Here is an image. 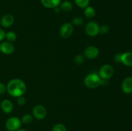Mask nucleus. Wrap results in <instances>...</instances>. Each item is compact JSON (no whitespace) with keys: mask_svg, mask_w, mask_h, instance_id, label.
Wrapping results in <instances>:
<instances>
[{"mask_svg":"<svg viewBox=\"0 0 132 131\" xmlns=\"http://www.w3.org/2000/svg\"><path fill=\"white\" fill-rule=\"evenodd\" d=\"M6 91L10 96L13 97L21 96L27 91V86L23 80L18 78L12 79L8 83Z\"/></svg>","mask_w":132,"mask_h":131,"instance_id":"nucleus-1","label":"nucleus"},{"mask_svg":"<svg viewBox=\"0 0 132 131\" xmlns=\"http://www.w3.org/2000/svg\"><path fill=\"white\" fill-rule=\"evenodd\" d=\"M102 79L99 74L96 73H90L88 74L84 80L85 85L87 87L90 89H94L99 87L101 84Z\"/></svg>","mask_w":132,"mask_h":131,"instance_id":"nucleus-2","label":"nucleus"},{"mask_svg":"<svg viewBox=\"0 0 132 131\" xmlns=\"http://www.w3.org/2000/svg\"><path fill=\"white\" fill-rule=\"evenodd\" d=\"M21 121L18 117H11L6 121L5 127L9 131H17L21 126Z\"/></svg>","mask_w":132,"mask_h":131,"instance_id":"nucleus-3","label":"nucleus"},{"mask_svg":"<svg viewBox=\"0 0 132 131\" xmlns=\"http://www.w3.org/2000/svg\"><path fill=\"white\" fill-rule=\"evenodd\" d=\"M114 70L113 67L110 64H104L100 68L99 76L102 80H108L113 76Z\"/></svg>","mask_w":132,"mask_h":131,"instance_id":"nucleus-4","label":"nucleus"},{"mask_svg":"<svg viewBox=\"0 0 132 131\" xmlns=\"http://www.w3.org/2000/svg\"><path fill=\"white\" fill-rule=\"evenodd\" d=\"M85 32L88 35L95 37L99 33V26L94 21H90L85 26Z\"/></svg>","mask_w":132,"mask_h":131,"instance_id":"nucleus-5","label":"nucleus"},{"mask_svg":"<svg viewBox=\"0 0 132 131\" xmlns=\"http://www.w3.org/2000/svg\"><path fill=\"white\" fill-rule=\"evenodd\" d=\"M73 32V27L72 24L69 23H66L61 27L59 33L60 35L63 38H68L72 35Z\"/></svg>","mask_w":132,"mask_h":131,"instance_id":"nucleus-6","label":"nucleus"},{"mask_svg":"<svg viewBox=\"0 0 132 131\" xmlns=\"http://www.w3.org/2000/svg\"><path fill=\"white\" fill-rule=\"evenodd\" d=\"M99 55V49L94 46H88L84 51V56L88 59H94Z\"/></svg>","mask_w":132,"mask_h":131,"instance_id":"nucleus-7","label":"nucleus"},{"mask_svg":"<svg viewBox=\"0 0 132 131\" xmlns=\"http://www.w3.org/2000/svg\"><path fill=\"white\" fill-rule=\"evenodd\" d=\"M33 116L37 119H43L46 115V110L45 107L41 105H37L33 109Z\"/></svg>","mask_w":132,"mask_h":131,"instance_id":"nucleus-8","label":"nucleus"},{"mask_svg":"<svg viewBox=\"0 0 132 131\" xmlns=\"http://www.w3.org/2000/svg\"><path fill=\"white\" fill-rule=\"evenodd\" d=\"M15 48L12 42L4 41L0 44V51L5 55H10L14 51Z\"/></svg>","mask_w":132,"mask_h":131,"instance_id":"nucleus-9","label":"nucleus"},{"mask_svg":"<svg viewBox=\"0 0 132 131\" xmlns=\"http://www.w3.org/2000/svg\"><path fill=\"white\" fill-rule=\"evenodd\" d=\"M14 22V17L11 14H6L1 17L0 23L1 26L5 28H9L13 24Z\"/></svg>","mask_w":132,"mask_h":131,"instance_id":"nucleus-10","label":"nucleus"},{"mask_svg":"<svg viewBox=\"0 0 132 131\" xmlns=\"http://www.w3.org/2000/svg\"><path fill=\"white\" fill-rule=\"evenodd\" d=\"M122 89L126 94L132 93V77H127L122 83Z\"/></svg>","mask_w":132,"mask_h":131,"instance_id":"nucleus-11","label":"nucleus"},{"mask_svg":"<svg viewBox=\"0 0 132 131\" xmlns=\"http://www.w3.org/2000/svg\"><path fill=\"white\" fill-rule=\"evenodd\" d=\"M1 108L5 113L9 114L13 110V104L10 100L8 99L3 100L1 103Z\"/></svg>","mask_w":132,"mask_h":131,"instance_id":"nucleus-12","label":"nucleus"},{"mask_svg":"<svg viewBox=\"0 0 132 131\" xmlns=\"http://www.w3.org/2000/svg\"><path fill=\"white\" fill-rule=\"evenodd\" d=\"M41 1L42 5L47 8H54L61 4V0H41Z\"/></svg>","mask_w":132,"mask_h":131,"instance_id":"nucleus-13","label":"nucleus"},{"mask_svg":"<svg viewBox=\"0 0 132 131\" xmlns=\"http://www.w3.org/2000/svg\"><path fill=\"white\" fill-rule=\"evenodd\" d=\"M121 62L126 66H132V52H125L122 53Z\"/></svg>","mask_w":132,"mask_h":131,"instance_id":"nucleus-14","label":"nucleus"},{"mask_svg":"<svg viewBox=\"0 0 132 131\" xmlns=\"http://www.w3.org/2000/svg\"><path fill=\"white\" fill-rule=\"evenodd\" d=\"M73 5L69 1H64L60 4V8L63 11L68 12L73 9Z\"/></svg>","mask_w":132,"mask_h":131,"instance_id":"nucleus-15","label":"nucleus"},{"mask_svg":"<svg viewBox=\"0 0 132 131\" xmlns=\"http://www.w3.org/2000/svg\"><path fill=\"white\" fill-rule=\"evenodd\" d=\"M84 14H85V16L86 17L88 18V19H91V18H93L95 15V10L92 6H88L87 7L85 8Z\"/></svg>","mask_w":132,"mask_h":131,"instance_id":"nucleus-16","label":"nucleus"},{"mask_svg":"<svg viewBox=\"0 0 132 131\" xmlns=\"http://www.w3.org/2000/svg\"><path fill=\"white\" fill-rule=\"evenodd\" d=\"M5 39L6 41L9 42H15L17 39V35L15 32H9L6 33V35H5Z\"/></svg>","mask_w":132,"mask_h":131,"instance_id":"nucleus-17","label":"nucleus"},{"mask_svg":"<svg viewBox=\"0 0 132 131\" xmlns=\"http://www.w3.org/2000/svg\"><path fill=\"white\" fill-rule=\"evenodd\" d=\"M75 3L79 8H85L87 7L90 3V0H74Z\"/></svg>","mask_w":132,"mask_h":131,"instance_id":"nucleus-18","label":"nucleus"},{"mask_svg":"<svg viewBox=\"0 0 132 131\" xmlns=\"http://www.w3.org/2000/svg\"><path fill=\"white\" fill-rule=\"evenodd\" d=\"M33 116L31 115L30 114H24L23 117H22L21 122L24 124H29V123H32V121H33Z\"/></svg>","mask_w":132,"mask_h":131,"instance_id":"nucleus-19","label":"nucleus"},{"mask_svg":"<svg viewBox=\"0 0 132 131\" xmlns=\"http://www.w3.org/2000/svg\"><path fill=\"white\" fill-rule=\"evenodd\" d=\"M85 57L83 55H81V54H79V55H77V56L75 57L74 59V62L75 64H76L77 65H81L82 63L85 62Z\"/></svg>","mask_w":132,"mask_h":131,"instance_id":"nucleus-20","label":"nucleus"},{"mask_svg":"<svg viewBox=\"0 0 132 131\" xmlns=\"http://www.w3.org/2000/svg\"><path fill=\"white\" fill-rule=\"evenodd\" d=\"M72 24L74 25L79 26L84 24V19L81 17H76L72 19Z\"/></svg>","mask_w":132,"mask_h":131,"instance_id":"nucleus-21","label":"nucleus"},{"mask_svg":"<svg viewBox=\"0 0 132 131\" xmlns=\"http://www.w3.org/2000/svg\"><path fill=\"white\" fill-rule=\"evenodd\" d=\"M52 131H67L65 126L62 123H57L53 127Z\"/></svg>","mask_w":132,"mask_h":131,"instance_id":"nucleus-22","label":"nucleus"},{"mask_svg":"<svg viewBox=\"0 0 132 131\" xmlns=\"http://www.w3.org/2000/svg\"><path fill=\"white\" fill-rule=\"evenodd\" d=\"M109 32V27L106 25H103L99 26V33L102 34H106Z\"/></svg>","mask_w":132,"mask_h":131,"instance_id":"nucleus-23","label":"nucleus"},{"mask_svg":"<svg viewBox=\"0 0 132 131\" xmlns=\"http://www.w3.org/2000/svg\"><path fill=\"white\" fill-rule=\"evenodd\" d=\"M17 103L19 105H23L25 104L26 103V99L25 98L23 97V96H19L17 98Z\"/></svg>","mask_w":132,"mask_h":131,"instance_id":"nucleus-24","label":"nucleus"},{"mask_svg":"<svg viewBox=\"0 0 132 131\" xmlns=\"http://www.w3.org/2000/svg\"><path fill=\"white\" fill-rule=\"evenodd\" d=\"M6 91V86L4 83L0 82V95H3Z\"/></svg>","mask_w":132,"mask_h":131,"instance_id":"nucleus-25","label":"nucleus"},{"mask_svg":"<svg viewBox=\"0 0 132 131\" xmlns=\"http://www.w3.org/2000/svg\"><path fill=\"white\" fill-rule=\"evenodd\" d=\"M5 35H6L5 32L2 28H0V41H2L4 39H5Z\"/></svg>","mask_w":132,"mask_h":131,"instance_id":"nucleus-26","label":"nucleus"},{"mask_svg":"<svg viewBox=\"0 0 132 131\" xmlns=\"http://www.w3.org/2000/svg\"><path fill=\"white\" fill-rule=\"evenodd\" d=\"M121 57L122 53H117L115 55L114 59L117 62H121Z\"/></svg>","mask_w":132,"mask_h":131,"instance_id":"nucleus-27","label":"nucleus"},{"mask_svg":"<svg viewBox=\"0 0 132 131\" xmlns=\"http://www.w3.org/2000/svg\"><path fill=\"white\" fill-rule=\"evenodd\" d=\"M54 12H55V13H57V14L59 13V12H60V11H61V8L59 7H58V6L54 8Z\"/></svg>","mask_w":132,"mask_h":131,"instance_id":"nucleus-28","label":"nucleus"},{"mask_svg":"<svg viewBox=\"0 0 132 131\" xmlns=\"http://www.w3.org/2000/svg\"><path fill=\"white\" fill-rule=\"evenodd\" d=\"M17 131H28V130H24V129H19Z\"/></svg>","mask_w":132,"mask_h":131,"instance_id":"nucleus-29","label":"nucleus"}]
</instances>
